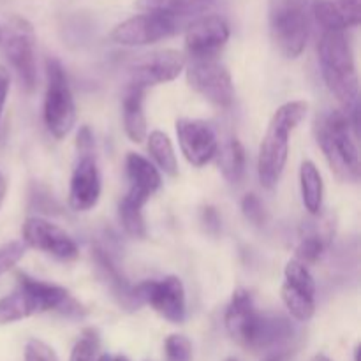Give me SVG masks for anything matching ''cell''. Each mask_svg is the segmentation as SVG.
Listing matches in <instances>:
<instances>
[{
    "mask_svg": "<svg viewBox=\"0 0 361 361\" xmlns=\"http://www.w3.org/2000/svg\"><path fill=\"white\" fill-rule=\"evenodd\" d=\"M307 111L309 104L305 101H289L271 116L257 155V176L264 189H275L281 182L288 162L289 136L305 120Z\"/></svg>",
    "mask_w": 361,
    "mask_h": 361,
    "instance_id": "obj_3",
    "label": "cell"
},
{
    "mask_svg": "<svg viewBox=\"0 0 361 361\" xmlns=\"http://www.w3.org/2000/svg\"><path fill=\"white\" fill-rule=\"evenodd\" d=\"M23 243L62 261L80 256L76 242L59 226L41 217H28L23 224Z\"/></svg>",
    "mask_w": 361,
    "mask_h": 361,
    "instance_id": "obj_16",
    "label": "cell"
},
{
    "mask_svg": "<svg viewBox=\"0 0 361 361\" xmlns=\"http://www.w3.org/2000/svg\"><path fill=\"white\" fill-rule=\"evenodd\" d=\"M99 349H101V337H99L97 330L87 328L74 344L69 361H97Z\"/></svg>",
    "mask_w": 361,
    "mask_h": 361,
    "instance_id": "obj_27",
    "label": "cell"
},
{
    "mask_svg": "<svg viewBox=\"0 0 361 361\" xmlns=\"http://www.w3.org/2000/svg\"><path fill=\"white\" fill-rule=\"evenodd\" d=\"M97 361H129L126 358V356L122 355H116V356H111V355H101L99 356Z\"/></svg>",
    "mask_w": 361,
    "mask_h": 361,
    "instance_id": "obj_35",
    "label": "cell"
},
{
    "mask_svg": "<svg viewBox=\"0 0 361 361\" xmlns=\"http://www.w3.org/2000/svg\"><path fill=\"white\" fill-rule=\"evenodd\" d=\"M16 279V289L0 300V324L18 323L21 319L51 310L80 314V305L62 286L37 281L28 277L27 274H18Z\"/></svg>",
    "mask_w": 361,
    "mask_h": 361,
    "instance_id": "obj_2",
    "label": "cell"
},
{
    "mask_svg": "<svg viewBox=\"0 0 361 361\" xmlns=\"http://www.w3.org/2000/svg\"><path fill=\"white\" fill-rule=\"evenodd\" d=\"M7 60L16 71L21 85L30 94L37 85V63H35L34 28L23 18H13L9 35L4 42Z\"/></svg>",
    "mask_w": 361,
    "mask_h": 361,
    "instance_id": "obj_11",
    "label": "cell"
},
{
    "mask_svg": "<svg viewBox=\"0 0 361 361\" xmlns=\"http://www.w3.org/2000/svg\"><path fill=\"white\" fill-rule=\"evenodd\" d=\"M309 0H270V34L286 59H298L309 41Z\"/></svg>",
    "mask_w": 361,
    "mask_h": 361,
    "instance_id": "obj_6",
    "label": "cell"
},
{
    "mask_svg": "<svg viewBox=\"0 0 361 361\" xmlns=\"http://www.w3.org/2000/svg\"><path fill=\"white\" fill-rule=\"evenodd\" d=\"M242 212L247 221L254 226H263L267 221V212H264L263 203L256 194H247L242 200Z\"/></svg>",
    "mask_w": 361,
    "mask_h": 361,
    "instance_id": "obj_30",
    "label": "cell"
},
{
    "mask_svg": "<svg viewBox=\"0 0 361 361\" xmlns=\"http://www.w3.org/2000/svg\"><path fill=\"white\" fill-rule=\"evenodd\" d=\"M25 250L27 245L23 242H11L0 249V277L20 263L21 257L25 256Z\"/></svg>",
    "mask_w": 361,
    "mask_h": 361,
    "instance_id": "obj_29",
    "label": "cell"
},
{
    "mask_svg": "<svg viewBox=\"0 0 361 361\" xmlns=\"http://www.w3.org/2000/svg\"><path fill=\"white\" fill-rule=\"evenodd\" d=\"M328 242H330V233H324L317 226H309L300 236L295 259L302 261L303 264L316 263L326 252Z\"/></svg>",
    "mask_w": 361,
    "mask_h": 361,
    "instance_id": "obj_25",
    "label": "cell"
},
{
    "mask_svg": "<svg viewBox=\"0 0 361 361\" xmlns=\"http://www.w3.org/2000/svg\"><path fill=\"white\" fill-rule=\"evenodd\" d=\"M317 55L328 90L345 106V111L355 108L358 104V73L345 32L324 30L317 44Z\"/></svg>",
    "mask_w": 361,
    "mask_h": 361,
    "instance_id": "obj_5",
    "label": "cell"
},
{
    "mask_svg": "<svg viewBox=\"0 0 361 361\" xmlns=\"http://www.w3.org/2000/svg\"><path fill=\"white\" fill-rule=\"evenodd\" d=\"M101 173H99L95 148L78 150V162L69 183V207L74 212H88L101 197Z\"/></svg>",
    "mask_w": 361,
    "mask_h": 361,
    "instance_id": "obj_14",
    "label": "cell"
},
{
    "mask_svg": "<svg viewBox=\"0 0 361 361\" xmlns=\"http://www.w3.org/2000/svg\"><path fill=\"white\" fill-rule=\"evenodd\" d=\"M46 85L44 95V123L46 129L56 140H62L73 130L76 123V104L73 90L62 63L56 59L46 60Z\"/></svg>",
    "mask_w": 361,
    "mask_h": 361,
    "instance_id": "obj_7",
    "label": "cell"
},
{
    "mask_svg": "<svg viewBox=\"0 0 361 361\" xmlns=\"http://www.w3.org/2000/svg\"><path fill=\"white\" fill-rule=\"evenodd\" d=\"M203 222L204 226H207L208 231L212 233H217L219 229H221V219H219L217 212L214 210V208H204L203 210Z\"/></svg>",
    "mask_w": 361,
    "mask_h": 361,
    "instance_id": "obj_33",
    "label": "cell"
},
{
    "mask_svg": "<svg viewBox=\"0 0 361 361\" xmlns=\"http://www.w3.org/2000/svg\"><path fill=\"white\" fill-rule=\"evenodd\" d=\"M0 41H2V28H0Z\"/></svg>",
    "mask_w": 361,
    "mask_h": 361,
    "instance_id": "obj_37",
    "label": "cell"
},
{
    "mask_svg": "<svg viewBox=\"0 0 361 361\" xmlns=\"http://www.w3.org/2000/svg\"><path fill=\"white\" fill-rule=\"evenodd\" d=\"M187 83L194 92L219 108H229L235 99L231 74L217 59H190L185 63Z\"/></svg>",
    "mask_w": 361,
    "mask_h": 361,
    "instance_id": "obj_9",
    "label": "cell"
},
{
    "mask_svg": "<svg viewBox=\"0 0 361 361\" xmlns=\"http://www.w3.org/2000/svg\"><path fill=\"white\" fill-rule=\"evenodd\" d=\"M145 90L127 87L123 97V129L134 143L147 140V116L143 111Z\"/></svg>",
    "mask_w": 361,
    "mask_h": 361,
    "instance_id": "obj_20",
    "label": "cell"
},
{
    "mask_svg": "<svg viewBox=\"0 0 361 361\" xmlns=\"http://www.w3.org/2000/svg\"><path fill=\"white\" fill-rule=\"evenodd\" d=\"M361 0H314L312 14L323 30L345 32L360 25Z\"/></svg>",
    "mask_w": 361,
    "mask_h": 361,
    "instance_id": "obj_19",
    "label": "cell"
},
{
    "mask_svg": "<svg viewBox=\"0 0 361 361\" xmlns=\"http://www.w3.org/2000/svg\"><path fill=\"white\" fill-rule=\"evenodd\" d=\"M166 361H192V344L183 335H169L164 342Z\"/></svg>",
    "mask_w": 361,
    "mask_h": 361,
    "instance_id": "obj_28",
    "label": "cell"
},
{
    "mask_svg": "<svg viewBox=\"0 0 361 361\" xmlns=\"http://www.w3.org/2000/svg\"><path fill=\"white\" fill-rule=\"evenodd\" d=\"M229 25L221 16H203L192 21L185 32V49L189 59H217L229 41Z\"/></svg>",
    "mask_w": 361,
    "mask_h": 361,
    "instance_id": "obj_17",
    "label": "cell"
},
{
    "mask_svg": "<svg viewBox=\"0 0 361 361\" xmlns=\"http://www.w3.org/2000/svg\"><path fill=\"white\" fill-rule=\"evenodd\" d=\"M281 295L293 319L300 323L312 319L316 314V282L307 264L298 259L288 261Z\"/></svg>",
    "mask_w": 361,
    "mask_h": 361,
    "instance_id": "obj_10",
    "label": "cell"
},
{
    "mask_svg": "<svg viewBox=\"0 0 361 361\" xmlns=\"http://www.w3.org/2000/svg\"><path fill=\"white\" fill-rule=\"evenodd\" d=\"M300 189L305 210L310 215H319L323 210L324 185L319 168L312 161H303L300 168Z\"/></svg>",
    "mask_w": 361,
    "mask_h": 361,
    "instance_id": "obj_21",
    "label": "cell"
},
{
    "mask_svg": "<svg viewBox=\"0 0 361 361\" xmlns=\"http://www.w3.org/2000/svg\"><path fill=\"white\" fill-rule=\"evenodd\" d=\"M11 90V74L4 66H0V140H2V123H4V109H6L7 97Z\"/></svg>",
    "mask_w": 361,
    "mask_h": 361,
    "instance_id": "obj_32",
    "label": "cell"
},
{
    "mask_svg": "<svg viewBox=\"0 0 361 361\" xmlns=\"http://www.w3.org/2000/svg\"><path fill=\"white\" fill-rule=\"evenodd\" d=\"M25 361H59V356L46 342L30 338L25 345Z\"/></svg>",
    "mask_w": 361,
    "mask_h": 361,
    "instance_id": "obj_31",
    "label": "cell"
},
{
    "mask_svg": "<svg viewBox=\"0 0 361 361\" xmlns=\"http://www.w3.org/2000/svg\"><path fill=\"white\" fill-rule=\"evenodd\" d=\"M228 361H238V360H235V358H231V360H228Z\"/></svg>",
    "mask_w": 361,
    "mask_h": 361,
    "instance_id": "obj_38",
    "label": "cell"
},
{
    "mask_svg": "<svg viewBox=\"0 0 361 361\" xmlns=\"http://www.w3.org/2000/svg\"><path fill=\"white\" fill-rule=\"evenodd\" d=\"M316 134L331 171L344 182H358L361 175L360 150L356 145L358 134L353 129L348 113L331 109L317 116Z\"/></svg>",
    "mask_w": 361,
    "mask_h": 361,
    "instance_id": "obj_4",
    "label": "cell"
},
{
    "mask_svg": "<svg viewBox=\"0 0 361 361\" xmlns=\"http://www.w3.org/2000/svg\"><path fill=\"white\" fill-rule=\"evenodd\" d=\"M127 180L129 189L122 197V201L133 204V207L143 208L152 196L161 189L162 178L159 169L152 164L143 155L130 152L126 159Z\"/></svg>",
    "mask_w": 361,
    "mask_h": 361,
    "instance_id": "obj_18",
    "label": "cell"
},
{
    "mask_svg": "<svg viewBox=\"0 0 361 361\" xmlns=\"http://www.w3.org/2000/svg\"><path fill=\"white\" fill-rule=\"evenodd\" d=\"M217 157L222 176L229 183H238L245 173V150L240 140L231 137L224 147L219 148Z\"/></svg>",
    "mask_w": 361,
    "mask_h": 361,
    "instance_id": "obj_24",
    "label": "cell"
},
{
    "mask_svg": "<svg viewBox=\"0 0 361 361\" xmlns=\"http://www.w3.org/2000/svg\"><path fill=\"white\" fill-rule=\"evenodd\" d=\"M229 337L264 361H286L296 341V328L288 317L261 312L247 289H236L224 316Z\"/></svg>",
    "mask_w": 361,
    "mask_h": 361,
    "instance_id": "obj_1",
    "label": "cell"
},
{
    "mask_svg": "<svg viewBox=\"0 0 361 361\" xmlns=\"http://www.w3.org/2000/svg\"><path fill=\"white\" fill-rule=\"evenodd\" d=\"M6 194H7V182L4 178V175L0 173V210H2V204L6 201Z\"/></svg>",
    "mask_w": 361,
    "mask_h": 361,
    "instance_id": "obj_34",
    "label": "cell"
},
{
    "mask_svg": "<svg viewBox=\"0 0 361 361\" xmlns=\"http://www.w3.org/2000/svg\"><path fill=\"white\" fill-rule=\"evenodd\" d=\"M312 361H331V360L328 358V356H324V355H317L316 358H314Z\"/></svg>",
    "mask_w": 361,
    "mask_h": 361,
    "instance_id": "obj_36",
    "label": "cell"
},
{
    "mask_svg": "<svg viewBox=\"0 0 361 361\" xmlns=\"http://www.w3.org/2000/svg\"><path fill=\"white\" fill-rule=\"evenodd\" d=\"M118 217L127 235H130L133 238H145V236H147V224H145L143 208L133 207V204L126 203V201H120Z\"/></svg>",
    "mask_w": 361,
    "mask_h": 361,
    "instance_id": "obj_26",
    "label": "cell"
},
{
    "mask_svg": "<svg viewBox=\"0 0 361 361\" xmlns=\"http://www.w3.org/2000/svg\"><path fill=\"white\" fill-rule=\"evenodd\" d=\"M176 136L187 162L203 168L217 157L219 140L214 127L204 120L180 118L176 122Z\"/></svg>",
    "mask_w": 361,
    "mask_h": 361,
    "instance_id": "obj_15",
    "label": "cell"
},
{
    "mask_svg": "<svg viewBox=\"0 0 361 361\" xmlns=\"http://www.w3.org/2000/svg\"><path fill=\"white\" fill-rule=\"evenodd\" d=\"M214 0H136V7L143 13L164 14L180 20L183 16L207 11Z\"/></svg>",
    "mask_w": 361,
    "mask_h": 361,
    "instance_id": "obj_22",
    "label": "cell"
},
{
    "mask_svg": "<svg viewBox=\"0 0 361 361\" xmlns=\"http://www.w3.org/2000/svg\"><path fill=\"white\" fill-rule=\"evenodd\" d=\"M185 55L176 49L148 53L133 63L127 87L147 92V88L150 87L169 83L180 76V73L185 69Z\"/></svg>",
    "mask_w": 361,
    "mask_h": 361,
    "instance_id": "obj_13",
    "label": "cell"
},
{
    "mask_svg": "<svg viewBox=\"0 0 361 361\" xmlns=\"http://www.w3.org/2000/svg\"><path fill=\"white\" fill-rule=\"evenodd\" d=\"M148 140V152L155 162V168L164 171L166 175L176 176L178 175V161H176L175 148H173L171 140L168 134L162 130H152L147 136Z\"/></svg>",
    "mask_w": 361,
    "mask_h": 361,
    "instance_id": "obj_23",
    "label": "cell"
},
{
    "mask_svg": "<svg viewBox=\"0 0 361 361\" xmlns=\"http://www.w3.org/2000/svg\"><path fill=\"white\" fill-rule=\"evenodd\" d=\"M136 302L150 305L155 312L173 324H182L187 317L185 288L180 277L168 275L161 281H145L133 286Z\"/></svg>",
    "mask_w": 361,
    "mask_h": 361,
    "instance_id": "obj_8",
    "label": "cell"
},
{
    "mask_svg": "<svg viewBox=\"0 0 361 361\" xmlns=\"http://www.w3.org/2000/svg\"><path fill=\"white\" fill-rule=\"evenodd\" d=\"M180 30V20L164 14L141 13L116 25L111 41L122 46H148L171 37Z\"/></svg>",
    "mask_w": 361,
    "mask_h": 361,
    "instance_id": "obj_12",
    "label": "cell"
}]
</instances>
